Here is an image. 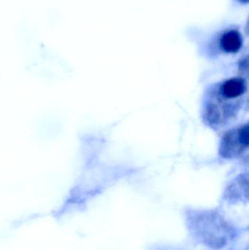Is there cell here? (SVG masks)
<instances>
[{
    "instance_id": "obj_2",
    "label": "cell",
    "mask_w": 249,
    "mask_h": 250,
    "mask_svg": "<svg viewBox=\"0 0 249 250\" xmlns=\"http://www.w3.org/2000/svg\"><path fill=\"white\" fill-rule=\"evenodd\" d=\"M249 145L248 126L228 132L222 140L220 152L225 157H234L247 149Z\"/></svg>"
},
{
    "instance_id": "obj_4",
    "label": "cell",
    "mask_w": 249,
    "mask_h": 250,
    "mask_svg": "<svg viewBox=\"0 0 249 250\" xmlns=\"http://www.w3.org/2000/svg\"><path fill=\"white\" fill-rule=\"evenodd\" d=\"M222 47L228 53H235L239 51L242 45V40L239 34L235 31H230L222 38Z\"/></svg>"
},
{
    "instance_id": "obj_1",
    "label": "cell",
    "mask_w": 249,
    "mask_h": 250,
    "mask_svg": "<svg viewBox=\"0 0 249 250\" xmlns=\"http://www.w3.org/2000/svg\"><path fill=\"white\" fill-rule=\"evenodd\" d=\"M189 223L195 237L213 249L225 246L233 235L232 228L216 213H200L192 217Z\"/></svg>"
},
{
    "instance_id": "obj_5",
    "label": "cell",
    "mask_w": 249,
    "mask_h": 250,
    "mask_svg": "<svg viewBox=\"0 0 249 250\" xmlns=\"http://www.w3.org/2000/svg\"><path fill=\"white\" fill-rule=\"evenodd\" d=\"M243 1H248V0H243Z\"/></svg>"
},
{
    "instance_id": "obj_3",
    "label": "cell",
    "mask_w": 249,
    "mask_h": 250,
    "mask_svg": "<svg viewBox=\"0 0 249 250\" xmlns=\"http://www.w3.org/2000/svg\"><path fill=\"white\" fill-rule=\"evenodd\" d=\"M218 90L219 93L230 99H240L247 92V83L241 78H232L223 82Z\"/></svg>"
}]
</instances>
